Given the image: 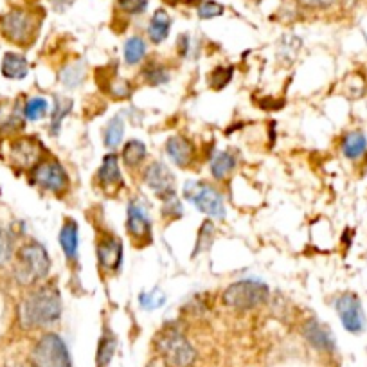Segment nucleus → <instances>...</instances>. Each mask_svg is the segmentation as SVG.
I'll return each mask as SVG.
<instances>
[{"mask_svg":"<svg viewBox=\"0 0 367 367\" xmlns=\"http://www.w3.org/2000/svg\"><path fill=\"white\" fill-rule=\"evenodd\" d=\"M164 150H166V155L170 157L171 162L182 170L190 167L197 160V146H195L193 140L184 135L167 137Z\"/></svg>","mask_w":367,"mask_h":367,"instance_id":"obj_16","label":"nucleus"},{"mask_svg":"<svg viewBox=\"0 0 367 367\" xmlns=\"http://www.w3.org/2000/svg\"><path fill=\"white\" fill-rule=\"evenodd\" d=\"M232 76H234V67L232 65H219V67H214L209 72L207 81L214 91H222L231 83Z\"/></svg>","mask_w":367,"mask_h":367,"instance_id":"obj_31","label":"nucleus"},{"mask_svg":"<svg viewBox=\"0 0 367 367\" xmlns=\"http://www.w3.org/2000/svg\"><path fill=\"white\" fill-rule=\"evenodd\" d=\"M171 16L166 9H157L155 13L152 15L148 22V38L150 42L155 43V46H160L162 42H166L167 36H170V31H171Z\"/></svg>","mask_w":367,"mask_h":367,"instance_id":"obj_18","label":"nucleus"},{"mask_svg":"<svg viewBox=\"0 0 367 367\" xmlns=\"http://www.w3.org/2000/svg\"><path fill=\"white\" fill-rule=\"evenodd\" d=\"M214 234H216L214 224H212L211 218H207L204 224L200 225V229H198L197 245H195L193 254H191V256H193V258H197V256H200L202 252H207V250L211 249L212 239H214Z\"/></svg>","mask_w":367,"mask_h":367,"instance_id":"obj_30","label":"nucleus"},{"mask_svg":"<svg viewBox=\"0 0 367 367\" xmlns=\"http://www.w3.org/2000/svg\"><path fill=\"white\" fill-rule=\"evenodd\" d=\"M143 80L144 83L150 85V87H160V85L170 83L171 72L160 61H148L143 68Z\"/></svg>","mask_w":367,"mask_h":367,"instance_id":"obj_24","label":"nucleus"},{"mask_svg":"<svg viewBox=\"0 0 367 367\" xmlns=\"http://www.w3.org/2000/svg\"><path fill=\"white\" fill-rule=\"evenodd\" d=\"M160 212H162V218L170 219V222L171 219L182 218V216H184V207H182L180 198H178L177 195H171V197L164 198Z\"/></svg>","mask_w":367,"mask_h":367,"instance_id":"obj_34","label":"nucleus"},{"mask_svg":"<svg viewBox=\"0 0 367 367\" xmlns=\"http://www.w3.org/2000/svg\"><path fill=\"white\" fill-rule=\"evenodd\" d=\"M225 13L224 4H219L216 0H204L200 6L197 8V15L198 19L202 20H212V19H218Z\"/></svg>","mask_w":367,"mask_h":367,"instance_id":"obj_35","label":"nucleus"},{"mask_svg":"<svg viewBox=\"0 0 367 367\" xmlns=\"http://www.w3.org/2000/svg\"><path fill=\"white\" fill-rule=\"evenodd\" d=\"M2 74L8 80H24L29 74L27 58L19 53H6L2 58Z\"/></svg>","mask_w":367,"mask_h":367,"instance_id":"obj_20","label":"nucleus"},{"mask_svg":"<svg viewBox=\"0 0 367 367\" xmlns=\"http://www.w3.org/2000/svg\"><path fill=\"white\" fill-rule=\"evenodd\" d=\"M72 110V99L63 98V95H54L53 112H51V135H60L61 123L63 119L71 114Z\"/></svg>","mask_w":367,"mask_h":367,"instance_id":"obj_26","label":"nucleus"},{"mask_svg":"<svg viewBox=\"0 0 367 367\" xmlns=\"http://www.w3.org/2000/svg\"><path fill=\"white\" fill-rule=\"evenodd\" d=\"M126 231L135 245H150L152 243V218L148 207L140 200H130L126 207Z\"/></svg>","mask_w":367,"mask_h":367,"instance_id":"obj_10","label":"nucleus"},{"mask_svg":"<svg viewBox=\"0 0 367 367\" xmlns=\"http://www.w3.org/2000/svg\"><path fill=\"white\" fill-rule=\"evenodd\" d=\"M335 310H337L338 319H341L346 331L358 335L366 329V314H363L362 303H360L356 294L344 291L342 296H338L335 301Z\"/></svg>","mask_w":367,"mask_h":367,"instance_id":"obj_11","label":"nucleus"},{"mask_svg":"<svg viewBox=\"0 0 367 367\" xmlns=\"http://www.w3.org/2000/svg\"><path fill=\"white\" fill-rule=\"evenodd\" d=\"M31 182L34 186L42 187L47 193L61 197L71 187V177L60 160L53 157H43L36 166L31 170Z\"/></svg>","mask_w":367,"mask_h":367,"instance_id":"obj_8","label":"nucleus"},{"mask_svg":"<svg viewBox=\"0 0 367 367\" xmlns=\"http://www.w3.org/2000/svg\"><path fill=\"white\" fill-rule=\"evenodd\" d=\"M236 164H238V159L231 152H219L211 159L209 171L214 180H224L236 170Z\"/></svg>","mask_w":367,"mask_h":367,"instance_id":"obj_23","label":"nucleus"},{"mask_svg":"<svg viewBox=\"0 0 367 367\" xmlns=\"http://www.w3.org/2000/svg\"><path fill=\"white\" fill-rule=\"evenodd\" d=\"M83 80H85V67L81 61L71 63L67 68L61 71V83H63L67 88L80 87V83Z\"/></svg>","mask_w":367,"mask_h":367,"instance_id":"obj_33","label":"nucleus"},{"mask_svg":"<svg viewBox=\"0 0 367 367\" xmlns=\"http://www.w3.org/2000/svg\"><path fill=\"white\" fill-rule=\"evenodd\" d=\"M166 294L160 290L159 286L152 288L148 291H140L139 294V306L146 311H153V310H159L166 304Z\"/></svg>","mask_w":367,"mask_h":367,"instance_id":"obj_32","label":"nucleus"},{"mask_svg":"<svg viewBox=\"0 0 367 367\" xmlns=\"http://www.w3.org/2000/svg\"><path fill=\"white\" fill-rule=\"evenodd\" d=\"M178 54L182 58H186L190 54V36L187 34H180L178 36Z\"/></svg>","mask_w":367,"mask_h":367,"instance_id":"obj_39","label":"nucleus"},{"mask_svg":"<svg viewBox=\"0 0 367 367\" xmlns=\"http://www.w3.org/2000/svg\"><path fill=\"white\" fill-rule=\"evenodd\" d=\"M123 137H125V119L121 114L114 115L110 119L108 125L105 126V132H103V140H105V146L114 152L115 148H119L123 143Z\"/></svg>","mask_w":367,"mask_h":367,"instance_id":"obj_25","label":"nucleus"},{"mask_svg":"<svg viewBox=\"0 0 367 367\" xmlns=\"http://www.w3.org/2000/svg\"><path fill=\"white\" fill-rule=\"evenodd\" d=\"M367 150V137L363 132H349L346 133L344 139H342V153H344L346 159L356 160L366 153Z\"/></svg>","mask_w":367,"mask_h":367,"instance_id":"obj_22","label":"nucleus"},{"mask_svg":"<svg viewBox=\"0 0 367 367\" xmlns=\"http://www.w3.org/2000/svg\"><path fill=\"white\" fill-rule=\"evenodd\" d=\"M146 155H148L146 144L139 139L126 140V144L121 148V160L128 170L140 167V164L146 160Z\"/></svg>","mask_w":367,"mask_h":367,"instance_id":"obj_21","label":"nucleus"},{"mask_svg":"<svg viewBox=\"0 0 367 367\" xmlns=\"http://www.w3.org/2000/svg\"><path fill=\"white\" fill-rule=\"evenodd\" d=\"M303 337L306 338L308 344L321 353H334L337 349L334 334L329 331L326 324H322L319 319L310 317L303 324Z\"/></svg>","mask_w":367,"mask_h":367,"instance_id":"obj_15","label":"nucleus"},{"mask_svg":"<svg viewBox=\"0 0 367 367\" xmlns=\"http://www.w3.org/2000/svg\"><path fill=\"white\" fill-rule=\"evenodd\" d=\"M95 178H98L99 190L105 195H108V197H115L125 187V178H123L121 166H119V157L114 152L106 153L103 157V162L99 166Z\"/></svg>","mask_w":367,"mask_h":367,"instance_id":"obj_14","label":"nucleus"},{"mask_svg":"<svg viewBox=\"0 0 367 367\" xmlns=\"http://www.w3.org/2000/svg\"><path fill=\"white\" fill-rule=\"evenodd\" d=\"M46 148L36 137H19L9 143V162L22 171H31L43 159Z\"/></svg>","mask_w":367,"mask_h":367,"instance_id":"obj_9","label":"nucleus"},{"mask_svg":"<svg viewBox=\"0 0 367 367\" xmlns=\"http://www.w3.org/2000/svg\"><path fill=\"white\" fill-rule=\"evenodd\" d=\"M153 342L159 356L170 367H191L197 360V349L178 326L162 328Z\"/></svg>","mask_w":367,"mask_h":367,"instance_id":"obj_3","label":"nucleus"},{"mask_svg":"<svg viewBox=\"0 0 367 367\" xmlns=\"http://www.w3.org/2000/svg\"><path fill=\"white\" fill-rule=\"evenodd\" d=\"M105 74H106V76H105V80H103V85L106 83L105 91L108 92L112 98H114V99H128L130 95H132L133 88H132V85H130V81L121 80V78H119V74L115 71L112 72V74L106 71Z\"/></svg>","mask_w":367,"mask_h":367,"instance_id":"obj_27","label":"nucleus"},{"mask_svg":"<svg viewBox=\"0 0 367 367\" xmlns=\"http://www.w3.org/2000/svg\"><path fill=\"white\" fill-rule=\"evenodd\" d=\"M148 367H170V366H167V363L164 362V360L159 356V358H157V360H152Z\"/></svg>","mask_w":367,"mask_h":367,"instance_id":"obj_40","label":"nucleus"},{"mask_svg":"<svg viewBox=\"0 0 367 367\" xmlns=\"http://www.w3.org/2000/svg\"><path fill=\"white\" fill-rule=\"evenodd\" d=\"M63 304L61 294L54 283L36 284L19 306V321L24 329H38L60 321Z\"/></svg>","mask_w":367,"mask_h":367,"instance_id":"obj_1","label":"nucleus"},{"mask_svg":"<svg viewBox=\"0 0 367 367\" xmlns=\"http://www.w3.org/2000/svg\"><path fill=\"white\" fill-rule=\"evenodd\" d=\"M143 182L157 198H160V200L171 197V195H177L175 175L171 173L170 167L164 162H160V160H153V162H150L148 166H146V170L143 171Z\"/></svg>","mask_w":367,"mask_h":367,"instance_id":"obj_12","label":"nucleus"},{"mask_svg":"<svg viewBox=\"0 0 367 367\" xmlns=\"http://www.w3.org/2000/svg\"><path fill=\"white\" fill-rule=\"evenodd\" d=\"M51 272V258L46 247L38 242H27L16 252L15 279L22 286L43 283Z\"/></svg>","mask_w":367,"mask_h":367,"instance_id":"obj_2","label":"nucleus"},{"mask_svg":"<svg viewBox=\"0 0 367 367\" xmlns=\"http://www.w3.org/2000/svg\"><path fill=\"white\" fill-rule=\"evenodd\" d=\"M123 58H125V63L130 65V67L139 65L146 58V42L140 36L128 38L125 47H123Z\"/></svg>","mask_w":367,"mask_h":367,"instance_id":"obj_29","label":"nucleus"},{"mask_svg":"<svg viewBox=\"0 0 367 367\" xmlns=\"http://www.w3.org/2000/svg\"><path fill=\"white\" fill-rule=\"evenodd\" d=\"M40 29V19L27 9H11L0 19V31L16 46H29L34 42Z\"/></svg>","mask_w":367,"mask_h":367,"instance_id":"obj_6","label":"nucleus"},{"mask_svg":"<svg viewBox=\"0 0 367 367\" xmlns=\"http://www.w3.org/2000/svg\"><path fill=\"white\" fill-rule=\"evenodd\" d=\"M60 247L63 250L67 262H76L80 252V231H78L76 219L67 218L60 231Z\"/></svg>","mask_w":367,"mask_h":367,"instance_id":"obj_17","label":"nucleus"},{"mask_svg":"<svg viewBox=\"0 0 367 367\" xmlns=\"http://www.w3.org/2000/svg\"><path fill=\"white\" fill-rule=\"evenodd\" d=\"M13 256V238L6 229L0 227V265H6V263L11 259Z\"/></svg>","mask_w":367,"mask_h":367,"instance_id":"obj_37","label":"nucleus"},{"mask_svg":"<svg viewBox=\"0 0 367 367\" xmlns=\"http://www.w3.org/2000/svg\"><path fill=\"white\" fill-rule=\"evenodd\" d=\"M118 8L130 16L143 15L148 9V0H118Z\"/></svg>","mask_w":367,"mask_h":367,"instance_id":"obj_36","label":"nucleus"},{"mask_svg":"<svg viewBox=\"0 0 367 367\" xmlns=\"http://www.w3.org/2000/svg\"><path fill=\"white\" fill-rule=\"evenodd\" d=\"M31 367H72L71 351L58 334H43L31 351Z\"/></svg>","mask_w":367,"mask_h":367,"instance_id":"obj_7","label":"nucleus"},{"mask_svg":"<svg viewBox=\"0 0 367 367\" xmlns=\"http://www.w3.org/2000/svg\"><path fill=\"white\" fill-rule=\"evenodd\" d=\"M301 6L308 9H328L337 2V0H299Z\"/></svg>","mask_w":367,"mask_h":367,"instance_id":"obj_38","label":"nucleus"},{"mask_svg":"<svg viewBox=\"0 0 367 367\" xmlns=\"http://www.w3.org/2000/svg\"><path fill=\"white\" fill-rule=\"evenodd\" d=\"M22 112L26 121H42L49 115V101L42 95H34V98H29L24 103Z\"/></svg>","mask_w":367,"mask_h":367,"instance_id":"obj_28","label":"nucleus"},{"mask_svg":"<svg viewBox=\"0 0 367 367\" xmlns=\"http://www.w3.org/2000/svg\"><path fill=\"white\" fill-rule=\"evenodd\" d=\"M115 349H118V338L114 331L105 326L98 342V351H95V367H108L114 358Z\"/></svg>","mask_w":367,"mask_h":367,"instance_id":"obj_19","label":"nucleus"},{"mask_svg":"<svg viewBox=\"0 0 367 367\" xmlns=\"http://www.w3.org/2000/svg\"><path fill=\"white\" fill-rule=\"evenodd\" d=\"M182 197L211 219L225 218L224 195L204 180H187L182 187Z\"/></svg>","mask_w":367,"mask_h":367,"instance_id":"obj_5","label":"nucleus"},{"mask_svg":"<svg viewBox=\"0 0 367 367\" xmlns=\"http://www.w3.org/2000/svg\"><path fill=\"white\" fill-rule=\"evenodd\" d=\"M95 256L103 272H118L123 265V243L110 232H101L95 239Z\"/></svg>","mask_w":367,"mask_h":367,"instance_id":"obj_13","label":"nucleus"},{"mask_svg":"<svg viewBox=\"0 0 367 367\" xmlns=\"http://www.w3.org/2000/svg\"><path fill=\"white\" fill-rule=\"evenodd\" d=\"M270 288L259 279H239L229 284L222 294V301L225 306L238 311L256 310L269 303Z\"/></svg>","mask_w":367,"mask_h":367,"instance_id":"obj_4","label":"nucleus"}]
</instances>
